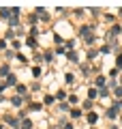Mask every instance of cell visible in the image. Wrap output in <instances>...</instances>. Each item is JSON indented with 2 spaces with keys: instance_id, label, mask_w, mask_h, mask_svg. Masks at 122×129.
Listing matches in <instances>:
<instances>
[{
  "instance_id": "1",
  "label": "cell",
  "mask_w": 122,
  "mask_h": 129,
  "mask_svg": "<svg viewBox=\"0 0 122 129\" xmlns=\"http://www.w3.org/2000/svg\"><path fill=\"white\" fill-rule=\"evenodd\" d=\"M81 37L86 39V43H92V41H94V39H92V28L90 26H84V28H81Z\"/></svg>"
},
{
  "instance_id": "2",
  "label": "cell",
  "mask_w": 122,
  "mask_h": 129,
  "mask_svg": "<svg viewBox=\"0 0 122 129\" xmlns=\"http://www.w3.org/2000/svg\"><path fill=\"white\" fill-rule=\"evenodd\" d=\"M34 13H36V15H41V17H47V11L43 9V7H36V9H34Z\"/></svg>"
},
{
  "instance_id": "3",
  "label": "cell",
  "mask_w": 122,
  "mask_h": 129,
  "mask_svg": "<svg viewBox=\"0 0 122 129\" xmlns=\"http://www.w3.org/2000/svg\"><path fill=\"white\" fill-rule=\"evenodd\" d=\"M7 84H9V86L17 84V80H15V75H13V73H9V75H7Z\"/></svg>"
},
{
  "instance_id": "4",
  "label": "cell",
  "mask_w": 122,
  "mask_h": 129,
  "mask_svg": "<svg viewBox=\"0 0 122 129\" xmlns=\"http://www.w3.org/2000/svg\"><path fill=\"white\" fill-rule=\"evenodd\" d=\"M86 118H88V123H96V120H99V116H96L94 112H90V114H88Z\"/></svg>"
},
{
  "instance_id": "5",
  "label": "cell",
  "mask_w": 122,
  "mask_h": 129,
  "mask_svg": "<svg viewBox=\"0 0 122 129\" xmlns=\"http://www.w3.org/2000/svg\"><path fill=\"white\" fill-rule=\"evenodd\" d=\"M11 103H13V106H17V108H19V106H22V97H17V95H15L13 99H11Z\"/></svg>"
},
{
  "instance_id": "6",
  "label": "cell",
  "mask_w": 122,
  "mask_h": 129,
  "mask_svg": "<svg viewBox=\"0 0 122 129\" xmlns=\"http://www.w3.org/2000/svg\"><path fill=\"white\" fill-rule=\"evenodd\" d=\"M96 95H99V90H96V88H90V90H88V99H94Z\"/></svg>"
},
{
  "instance_id": "7",
  "label": "cell",
  "mask_w": 122,
  "mask_h": 129,
  "mask_svg": "<svg viewBox=\"0 0 122 129\" xmlns=\"http://www.w3.org/2000/svg\"><path fill=\"white\" fill-rule=\"evenodd\" d=\"M69 60H73V62H77V60H79V56H77L75 52H69Z\"/></svg>"
},
{
  "instance_id": "8",
  "label": "cell",
  "mask_w": 122,
  "mask_h": 129,
  "mask_svg": "<svg viewBox=\"0 0 122 129\" xmlns=\"http://www.w3.org/2000/svg\"><path fill=\"white\" fill-rule=\"evenodd\" d=\"M96 86H101V88L105 86V78H103V75H99V78H96Z\"/></svg>"
},
{
  "instance_id": "9",
  "label": "cell",
  "mask_w": 122,
  "mask_h": 129,
  "mask_svg": "<svg viewBox=\"0 0 122 129\" xmlns=\"http://www.w3.org/2000/svg\"><path fill=\"white\" fill-rule=\"evenodd\" d=\"M26 45H30V47H34V45H36V39H34V37H28V41H26Z\"/></svg>"
},
{
  "instance_id": "10",
  "label": "cell",
  "mask_w": 122,
  "mask_h": 129,
  "mask_svg": "<svg viewBox=\"0 0 122 129\" xmlns=\"http://www.w3.org/2000/svg\"><path fill=\"white\" fill-rule=\"evenodd\" d=\"M43 103H45V106H51V103H54V97H51V95H47V97H45V101H43Z\"/></svg>"
},
{
  "instance_id": "11",
  "label": "cell",
  "mask_w": 122,
  "mask_h": 129,
  "mask_svg": "<svg viewBox=\"0 0 122 129\" xmlns=\"http://www.w3.org/2000/svg\"><path fill=\"white\" fill-rule=\"evenodd\" d=\"M17 92L19 95H26V86H24V84H17Z\"/></svg>"
},
{
  "instance_id": "12",
  "label": "cell",
  "mask_w": 122,
  "mask_h": 129,
  "mask_svg": "<svg viewBox=\"0 0 122 129\" xmlns=\"http://www.w3.org/2000/svg\"><path fill=\"white\" fill-rule=\"evenodd\" d=\"M71 116H73V118H77V116H81V110H77V108H75V110H71Z\"/></svg>"
},
{
  "instance_id": "13",
  "label": "cell",
  "mask_w": 122,
  "mask_h": 129,
  "mask_svg": "<svg viewBox=\"0 0 122 129\" xmlns=\"http://www.w3.org/2000/svg\"><path fill=\"white\" fill-rule=\"evenodd\" d=\"M32 75H34V78H41V69H39V67H34V69H32Z\"/></svg>"
},
{
  "instance_id": "14",
  "label": "cell",
  "mask_w": 122,
  "mask_h": 129,
  "mask_svg": "<svg viewBox=\"0 0 122 129\" xmlns=\"http://www.w3.org/2000/svg\"><path fill=\"white\" fill-rule=\"evenodd\" d=\"M116 114H118V112L113 110V108H111V110H107V116H109V118H116Z\"/></svg>"
},
{
  "instance_id": "15",
  "label": "cell",
  "mask_w": 122,
  "mask_h": 129,
  "mask_svg": "<svg viewBox=\"0 0 122 129\" xmlns=\"http://www.w3.org/2000/svg\"><path fill=\"white\" fill-rule=\"evenodd\" d=\"M99 95H101V97H107V95H109V90H107V88L103 86V88H101V90H99Z\"/></svg>"
},
{
  "instance_id": "16",
  "label": "cell",
  "mask_w": 122,
  "mask_h": 129,
  "mask_svg": "<svg viewBox=\"0 0 122 129\" xmlns=\"http://www.w3.org/2000/svg\"><path fill=\"white\" fill-rule=\"evenodd\" d=\"M0 75H9V67H2L0 69Z\"/></svg>"
},
{
  "instance_id": "17",
  "label": "cell",
  "mask_w": 122,
  "mask_h": 129,
  "mask_svg": "<svg viewBox=\"0 0 122 129\" xmlns=\"http://www.w3.org/2000/svg\"><path fill=\"white\" fill-rule=\"evenodd\" d=\"M118 32H122V28H120V26H113V30H111V35H118Z\"/></svg>"
},
{
  "instance_id": "18",
  "label": "cell",
  "mask_w": 122,
  "mask_h": 129,
  "mask_svg": "<svg viewBox=\"0 0 122 129\" xmlns=\"http://www.w3.org/2000/svg\"><path fill=\"white\" fill-rule=\"evenodd\" d=\"M56 97H58V99H64V97H67V92H64V90H58V95H56Z\"/></svg>"
},
{
  "instance_id": "19",
  "label": "cell",
  "mask_w": 122,
  "mask_h": 129,
  "mask_svg": "<svg viewBox=\"0 0 122 129\" xmlns=\"http://www.w3.org/2000/svg\"><path fill=\"white\" fill-rule=\"evenodd\" d=\"M116 97H122V88H120V86L116 88Z\"/></svg>"
},
{
  "instance_id": "20",
  "label": "cell",
  "mask_w": 122,
  "mask_h": 129,
  "mask_svg": "<svg viewBox=\"0 0 122 129\" xmlns=\"http://www.w3.org/2000/svg\"><path fill=\"white\" fill-rule=\"evenodd\" d=\"M5 47H7V43L2 41V39H0V50H5Z\"/></svg>"
},
{
  "instance_id": "21",
  "label": "cell",
  "mask_w": 122,
  "mask_h": 129,
  "mask_svg": "<svg viewBox=\"0 0 122 129\" xmlns=\"http://www.w3.org/2000/svg\"><path fill=\"white\" fill-rule=\"evenodd\" d=\"M118 67H122V56H118Z\"/></svg>"
},
{
  "instance_id": "22",
  "label": "cell",
  "mask_w": 122,
  "mask_h": 129,
  "mask_svg": "<svg viewBox=\"0 0 122 129\" xmlns=\"http://www.w3.org/2000/svg\"><path fill=\"white\" fill-rule=\"evenodd\" d=\"M0 129H2V125H0Z\"/></svg>"
},
{
  "instance_id": "23",
  "label": "cell",
  "mask_w": 122,
  "mask_h": 129,
  "mask_svg": "<svg viewBox=\"0 0 122 129\" xmlns=\"http://www.w3.org/2000/svg\"><path fill=\"white\" fill-rule=\"evenodd\" d=\"M0 99H2V97H0Z\"/></svg>"
}]
</instances>
